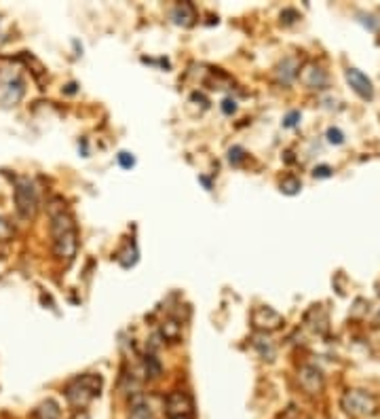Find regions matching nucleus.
Segmentation results:
<instances>
[{"mask_svg":"<svg viewBox=\"0 0 380 419\" xmlns=\"http://www.w3.org/2000/svg\"><path fill=\"white\" fill-rule=\"evenodd\" d=\"M51 235L55 259L70 263L78 250V231L74 225V218L68 214L64 204L57 210H51Z\"/></svg>","mask_w":380,"mask_h":419,"instance_id":"f257e3e1","label":"nucleus"},{"mask_svg":"<svg viewBox=\"0 0 380 419\" xmlns=\"http://www.w3.org/2000/svg\"><path fill=\"white\" fill-rule=\"evenodd\" d=\"M102 385H104V379L96 373H85L76 379H72L64 394H66V400L76 407V409H85L87 405H89L96 396H100L102 392Z\"/></svg>","mask_w":380,"mask_h":419,"instance_id":"f03ea898","label":"nucleus"},{"mask_svg":"<svg viewBox=\"0 0 380 419\" xmlns=\"http://www.w3.org/2000/svg\"><path fill=\"white\" fill-rule=\"evenodd\" d=\"M340 405L346 415L355 417V419H370L378 415L380 402L374 394L366 392V389H346L340 398Z\"/></svg>","mask_w":380,"mask_h":419,"instance_id":"7ed1b4c3","label":"nucleus"},{"mask_svg":"<svg viewBox=\"0 0 380 419\" xmlns=\"http://www.w3.org/2000/svg\"><path fill=\"white\" fill-rule=\"evenodd\" d=\"M13 197H15L17 214L23 220L34 218V214L38 210V195H36V186H34V182L30 178H17L15 180Z\"/></svg>","mask_w":380,"mask_h":419,"instance_id":"20e7f679","label":"nucleus"},{"mask_svg":"<svg viewBox=\"0 0 380 419\" xmlns=\"http://www.w3.org/2000/svg\"><path fill=\"white\" fill-rule=\"evenodd\" d=\"M298 385L302 387L304 394L319 396L321 392H324V385H326L324 373H321V369L315 365H302L298 369Z\"/></svg>","mask_w":380,"mask_h":419,"instance_id":"39448f33","label":"nucleus"},{"mask_svg":"<svg viewBox=\"0 0 380 419\" xmlns=\"http://www.w3.org/2000/svg\"><path fill=\"white\" fill-rule=\"evenodd\" d=\"M165 413L167 417H190L192 415V398L188 392L173 389L165 398Z\"/></svg>","mask_w":380,"mask_h":419,"instance_id":"423d86ee","label":"nucleus"},{"mask_svg":"<svg viewBox=\"0 0 380 419\" xmlns=\"http://www.w3.org/2000/svg\"><path fill=\"white\" fill-rule=\"evenodd\" d=\"M252 322L260 332H271L283 326V316L277 314L273 307H256L254 314H252Z\"/></svg>","mask_w":380,"mask_h":419,"instance_id":"0eeeda50","label":"nucleus"},{"mask_svg":"<svg viewBox=\"0 0 380 419\" xmlns=\"http://www.w3.org/2000/svg\"><path fill=\"white\" fill-rule=\"evenodd\" d=\"M346 80H348V85L353 87V92L364 98V100H372L374 98V87H372V80L357 68H346L344 72Z\"/></svg>","mask_w":380,"mask_h":419,"instance_id":"6e6552de","label":"nucleus"},{"mask_svg":"<svg viewBox=\"0 0 380 419\" xmlns=\"http://www.w3.org/2000/svg\"><path fill=\"white\" fill-rule=\"evenodd\" d=\"M300 80L309 89H324L328 85V74L321 70L317 64H306L300 72H298Z\"/></svg>","mask_w":380,"mask_h":419,"instance_id":"1a4fd4ad","label":"nucleus"},{"mask_svg":"<svg viewBox=\"0 0 380 419\" xmlns=\"http://www.w3.org/2000/svg\"><path fill=\"white\" fill-rule=\"evenodd\" d=\"M252 345H254V350L260 354V358L262 360H275V356H277V347H275V343L271 341V337L267 332H256L254 337H252Z\"/></svg>","mask_w":380,"mask_h":419,"instance_id":"9d476101","label":"nucleus"},{"mask_svg":"<svg viewBox=\"0 0 380 419\" xmlns=\"http://www.w3.org/2000/svg\"><path fill=\"white\" fill-rule=\"evenodd\" d=\"M298 72H300L298 60H296V58H285V60L277 66L275 76H277V80L281 83V85H289V83H294V78L298 76Z\"/></svg>","mask_w":380,"mask_h":419,"instance_id":"9b49d317","label":"nucleus"},{"mask_svg":"<svg viewBox=\"0 0 380 419\" xmlns=\"http://www.w3.org/2000/svg\"><path fill=\"white\" fill-rule=\"evenodd\" d=\"M171 19L178 25H184V28L192 25L194 19H197L194 5L192 3H178V5L173 7V11H171Z\"/></svg>","mask_w":380,"mask_h":419,"instance_id":"f8f14e48","label":"nucleus"},{"mask_svg":"<svg viewBox=\"0 0 380 419\" xmlns=\"http://www.w3.org/2000/svg\"><path fill=\"white\" fill-rule=\"evenodd\" d=\"M129 407H131V413H129V419H157L150 405L146 402V398L139 394H133L129 398Z\"/></svg>","mask_w":380,"mask_h":419,"instance_id":"ddd939ff","label":"nucleus"},{"mask_svg":"<svg viewBox=\"0 0 380 419\" xmlns=\"http://www.w3.org/2000/svg\"><path fill=\"white\" fill-rule=\"evenodd\" d=\"M161 337L169 343H178L182 339V322L169 318L161 324Z\"/></svg>","mask_w":380,"mask_h":419,"instance_id":"4468645a","label":"nucleus"},{"mask_svg":"<svg viewBox=\"0 0 380 419\" xmlns=\"http://www.w3.org/2000/svg\"><path fill=\"white\" fill-rule=\"evenodd\" d=\"M34 419H62V411H60V405L55 400H45L41 402L36 409H34Z\"/></svg>","mask_w":380,"mask_h":419,"instance_id":"2eb2a0df","label":"nucleus"},{"mask_svg":"<svg viewBox=\"0 0 380 419\" xmlns=\"http://www.w3.org/2000/svg\"><path fill=\"white\" fill-rule=\"evenodd\" d=\"M144 373L148 379H159L163 375V365L155 354H146L144 356Z\"/></svg>","mask_w":380,"mask_h":419,"instance_id":"dca6fc26","label":"nucleus"},{"mask_svg":"<svg viewBox=\"0 0 380 419\" xmlns=\"http://www.w3.org/2000/svg\"><path fill=\"white\" fill-rule=\"evenodd\" d=\"M279 186H281V193H285V195H296V193H300L302 182L296 176H285Z\"/></svg>","mask_w":380,"mask_h":419,"instance_id":"f3484780","label":"nucleus"},{"mask_svg":"<svg viewBox=\"0 0 380 419\" xmlns=\"http://www.w3.org/2000/svg\"><path fill=\"white\" fill-rule=\"evenodd\" d=\"M243 159H245V151H243L241 147H232V149L228 151V161H230L232 165H239Z\"/></svg>","mask_w":380,"mask_h":419,"instance_id":"a211bd4d","label":"nucleus"},{"mask_svg":"<svg viewBox=\"0 0 380 419\" xmlns=\"http://www.w3.org/2000/svg\"><path fill=\"white\" fill-rule=\"evenodd\" d=\"M328 142L330 144H342L344 142V133L338 127H330L328 129Z\"/></svg>","mask_w":380,"mask_h":419,"instance_id":"6ab92c4d","label":"nucleus"},{"mask_svg":"<svg viewBox=\"0 0 380 419\" xmlns=\"http://www.w3.org/2000/svg\"><path fill=\"white\" fill-rule=\"evenodd\" d=\"M300 19V15L294 11V9H285L283 13H281V21L285 23V25H291V23H296Z\"/></svg>","mask_w":380,"mask_h":419,"instance_id":"aec40b11","label":"nucleus"},{"mask_svg":"<svg viewBox=\"0 0 380 419\" xmlns=\"http://www.w3.org/2000/svg\"><path fill=\"white\" fill-rule=\"evenodd\" d=\"M119 163H121V167H125V170H131V167L135 165V157L129 153H119Z\"/></svg>","mask_w":380,"mask_h":419,"instance_id":"412c9836","label":"nucleus"},{"mask_svg":"<svg viewBox=\"0 0 380 419\" xmlns=\"http://www.w3.org/2000/svg\"><path fill=\"white\" fill-rule=\"evenodd\" d=\"M222 113L224 115H232V113H235V110H237V102L235 100H230V98H226L224 102H222Z\"/></svg>","mask_w":380,"mask_h":419,"instance_id":"4be33fe9","label":"nucleus"},{"mask_svg":"<svg viewBox=\"0 0 380 419\" xmlns=\"http://www.w3.org/2000/svg\"><path fill=\"white\" fill-rule=\"evenodd\" d=\"M315 178H330L332 176V167L330 165H319V167H315Z\"/></svg>","mask_w":380,"mask_h":419,"instance_id":"5701e85b","label":"nucleus"},{"mask_svg":"<svg viewBox=\"0 0 380 419\" xmlns=\"http://www.w3.org/2000/svg\"><path fill=\"white\" fill-rule=\"evenodd\" d=\"M298 119H300V113H296V110H294V113H289V115L285 117L283 125H285V127H294V125L298 123Z\"/></svg>","mask_w":380,"mask_h":419,"instance_id":"b1692460","label":"nucleus"},{"mask_svg":"<svg viewBox=\"0 0 380 419\" xmlns=\"http://www.w3.org/2000/svg\"><path fill=\"white\" fill-rule=\"evenodd\" d=\"M11 233V227H9V222L5 218H0V237H7Z\"/></svg>","mask_w":380,"mask_h":419,"instance_id":"393cba45","label":"nucleus"},{"mask_svg":"<svg viewBox=\"0 0 380 419\" xmlns=\"http://www.w3.org/2000/svg\"><path fill=\"white\" fill-rule=\"evenodd\" d=\"M74 87H76V85H74V83H70V85H68V89H66V92H68V94H74V92H76Z\"/></svg>","mask_w":380,"mask_h":419,"instance_id":"a878e982","label":"nucleus"},{"mask_svg":"<svg viewBox=\"0 0 380 419\" xmlns=\"http://www.w3.org/2000/svg\"><path fill=\"white\" fill-rule=\"evenodd\" d=\"M167 419H192V417H167Z\"/></svg>","mask_w":380,"mask_h":419,"instance_id":"bb28decb","label":"nucleus"},{"mask_svg":"<svg viewBox=\"0 0 380 419\" xmlns=\"http://www.w3.org/2000/svg\"><path fill=\"white\" fill-rule=\"evenodd\" d=\"M376 320H380V305H378V316H376Z\"/></svg>","mask_w":380,"mask_h":419,"instance_id":"cd10ccee","label":"nucleus"}]
</instances>
